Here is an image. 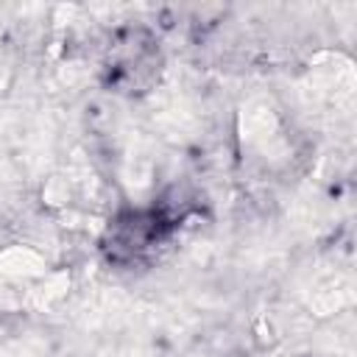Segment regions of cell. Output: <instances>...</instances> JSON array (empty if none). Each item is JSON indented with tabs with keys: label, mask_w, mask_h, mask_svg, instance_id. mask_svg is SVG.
<instances>
[{
	"label": "cell",
	"mask_w": 357,
	"mask_h": 357,
	"mask_svg": "<svg viewBox=\"0 0 357 357\" xmlns=\"http://www.w3.org/2000/svg\"><path fill=\"white\" fill-rule=\"evenodd\" d=\"M167 218L156 209H139V212H128L126 218L114 220L109 229L112 245H106L112 251L114 259H137L145 251H151L156 243L165 240V234L170 231L173 223H165Z\"/></svg>",
	"instance_id": "cell-1"
},
{
	"label": "cell",
	"mask_w": 357,
	"mask_h": 357,
	"mask_svg": "<svg viewBox=\"0 0 357 357\" xmlns=\"http://www.w3.org/2000/svg\"><path fill=\"white\" fill-rule=\"evenodd\" d=\"M131 64H137L139 75L151 84L159 70V50L153 39L145 31H128L123 39L112 45V56L106 64L109 84L120 86L123 92H131Z\"/></svg>",
	"instance_id": "cell-2"
}]
</instances>
